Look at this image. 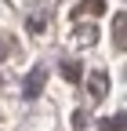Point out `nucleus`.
<instances>
[{"label": "nucleus", "instance_id": "nucleus-1", "mask_svg": "<svg viewBox=\"0 0 127 131\" xmlns=\"http://www.w3.org/2000/svg\"><path fill=\"white\" fill-rule=\"evenodd\" d=\"M40 88H44V69H33V73H29V80H26V98H36Z\"/></svg>", "mask_w": 127, "mask_h": 131}, {"label": "nucleus", "instance_id": "nucleus-2", "mask_svg": "<svg viewBox=\"0 0 127 131\" xmlns=\"http://www.w3.org/2000/svg\"><path fill=\"white\" fill-rule=\"evenodd\" d=\"M116 47H120V51H127V11L123 15H116Z\"/></svg>", "mask_w": 127, "mask_h": 131}, {"label": "nucleus", "instance_id": "nucleus-3", "mask_svg": "<svg viewBox=\"0 0 127 131\" xmlns=\"http://www.w3.org/2000/svg\"><path fill=\"white\" fill-rule=\"evenodd\" d=\"M105 88H109V77L105 73H91V98H102Z\"/></svg>", "mask_w": 127, "mask_h": 131}, {"label": "nucleus", "instance_id": "nucleus-4", "mask_svg": "<svg viewBox=\"0 0 127 131\" xmlns=\"http://www.w3.org/2000/svg\"><path fill=\"white\" fill-rule=\"evenodd\" d=\"M102 11H105V0H84L73 15H102Z\"/></svg>", "mask_w": 127, "mask_h": 131}, {"label": "nucleus", "instance_id": "nucleus-5", "mask_svg": "<svg viewBox=\"0 0 127 131\" xmlns=\"http://www.w3.org/2000/svg\"><path fill=\"white\" fill-rule=\"evenodd\" d=\"M102 131H127V113H116V117L102 120Z\"/></svg>", "mask_w": 127, "mask_h": 131}, {"label": "nucleus", "instance_id": "nucleus-6", "mask_svg": "<svg viewBox=\"0 0 127 131\" xmlns=\"http://www.w3.org/2000/svg\"><path fill=\"white\" fill-rule=\"evenodd\" d=\"M62 77H66V80H80V62H66V66H62Z\"/></svg>", "mask_w": 127, "mask_h": 131}, {"label": "nucleus", "instance_id": "nucleus-7", "mask_svg": "<svg viewBox=\"0 0 127 131\" xmlns=\"http://www.w3.org/2000/svg\"><path fill=\"white\" fill-rule=\"evenodd\" d=\"M94 37H98V33H94L91 26H84V33H80V40H84V44H94Z\"/></svg>", "mask_w": 127, "mask_h": 131}]
</instances>
